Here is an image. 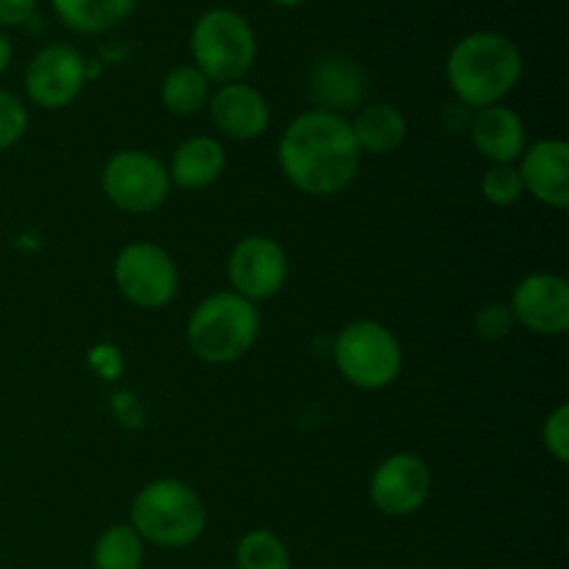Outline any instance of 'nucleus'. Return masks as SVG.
Here are the masks:
<instances>
[{
    "instance_id": "f257e3e1",
    "label": "nucleus",
    "mask_w": 569,
    "mask_h": 569,
    "mask_svg": "<svg viewBox=\"0 0 569 569\" xmlns=\"http://www.w3.org/2000/svg\"><path fill=\"white\" fill-rule=\"evenodd\" d=\"M361 150L350 120L326 109L300 111L278 139V167L298 192L337 198L359 178Z\"/></svg>"
},
{
    "instance_id": "f03ea898",
    "label": "nucleus",
    "mask_w": 569,
    "mask_h": 569,
    "mask_svg": "<svg viewBox=\"0 0 569 569\" xmlns=\"http://www.w3.org/2000/svg\"><path fill=\"white\" fill-rule=\"evenodd\" d=\"M526 72L515 39L498 31H472L450 48L445 78L461 106L478 111L503 103Z\"/></svg>"
},
{
    "instance_id": "7ed1b4c3",
    "label": "nucleus",
    "mask_w": 569,
    "mask_h": 569,
    "mask_svg": "<svg viewBox=\"0 0 569 569\" xmlns=\"http://www.w3.org/2000/svg\"><path fill=\"white\" fill-rule=\"evenodd\" d=\"M128 526L144 539V545L183 550L203 537L209 509L192 483L181 478H156L133 495Z\"/></svg>"
},
{
    "instance_id": "20e7f679",
    "label": "nucleus",
    "mask_w": 569,
    "mask_h": 569,
    "mask_svg": "<svg viewBox=\"0 0 569 569\" xmlns=\"http://www.w3.org/2000/svg\"><path fill=\"white\" fill-rule=\"evenodd\" d=\"M261 333L256 303L237 292H214L200 300L187 320V345L194 359L206 365H237L253 350Z\"/></svg>"
},
{
    "instance_id": "39448f33",
    "label": "nucleus",
    "mask_w": 569,
    "mask_h": 569,
    "mask_svg": "<svg viewBox=\"0 0 569 569\" xmlns=\"http://www.w3.org/2000/svg\"><path fill=\"white\" fill-rule=\"evenodd\" d=\"M189 50H192V64L211 83L222 87V83L242 81L253 70L259 59V37L248 17L220 6L203 11L194 20Z\"/></svg>"
},
{
    "instance_id": "423d86ee",
    "label": "nucleus",
    "mask_w": 569,
    "mask_h": 569,
    "mask_svg": "<svg viewBox=\"0 0 569 569\" xmlns=\"http://www.w3.org/2000/svg\"><path fill=\"white\" fill-rule=\"evenodd\" d=\"M333 365L350 387L381 392L403 372V345L383 322L356 320L333 339Z\"/></svg>"
},
{
    "instance_id": "0eeeda50",
    "label": "nucleus",
    "mask_w": 569,
    "mask_h": 569,
    "mask_svg": "<svg viewBox=\"0 0 569 569\" xmlns=\"http://www.w3.org/2000/svg\"><path fill=\"white\" fill-rule=\"evenodd\" d=\"M106 200L122 214H150L161 209L172 192L170 172L161 159L148 150H117L100 170Z\"/></svg>"
},
{
    "instance_id": "6e6552de",
    "label": "nucleus",
    "mask_w": 569,
    "mask_h": 569,
    "mask_svg": "<svg viewBox=\"0 0 569 569\" xmlns=\"http://www.w3.org/2000/svg\"><path fill=\"white\" fill-rule=\"evenodd\" d=\"M114 287L137 309H164L181 292V270L170 250L156 242L126 244L114 259Z\"/></svg>"
},
{
    "instance_id": "1a4fd4ad",
    "label": "nucleus",
    "mask_w": 569,
    "mask_h": 569,
    "mask_svg": "<svg viewBox=\"0 0 569 569\" xmlns=\"http://www.w3.org/2000/svg\"><path fill=\"white\" fill-rule=\"evenodd\" d=\"M226 272L231 292L250 303H261L276 298L287 287L289 256L278 239L267 233H250L231 248Z\"/></svg>"
},
{
    "instance_id": "9d476101",
    "label": "nucleus",
    "mask_w": 569,
    "mask_h": 569,
    "mask_svg": "<svg viewBox=\"0 0 569 569\" xmlns=\"http://www.w3.org/2000/svg\"><path fill=\"white\" fill-rule=\"evenodd\" d=\"M89 81V61L72 44L53 42L39 50L26 67V94L44 111H59L81 98Z\"/></svg>"
},
{
    "instance_id": "9b49d317",
    "label": "nucleus",
    "mask_w": 569,
    "mask_h": 569,
    "mask_svg": "<svg viewBox=\"0 0 569 569\" xmlns=\"http://www.w3.org/2000/svg\"><path fill=\"white\" fill-rule=\"evenodd\" d=\"M433 489L431 467L417 453L387 456L370 476V500L381 515L411 517L428 503Z\"/></svg>"
},
{
    "instance_id": "f8f14e48",
    "label": "nucleus",
    "mask_w": 569,
    "mask_h": 569,
    "mask_svg": "<svg viewBox=\"0 0 569 569\" xmlns=\"http://www.w3.org/2000/svg\"><path fill=\"white\" fill-rule=\"evenodd\" d=\"M517 326L533 337H565L569 331V283L559 272H531L515 287L509 300Z\"/></svg>"
},
{
    "instance_id": "ddd939ff",
    "label": "nucleus",
    "mask_w": 569,
    "mask_h": 569,
    "mask_svg": "<svg viewBox=\"0 0 569 569\" xmlns=\"http://www.w3.org/2000/svg\"><path fill=\"white\" fill-rule=\"evenodd\" d=\"M522 189L537 203L565 211L569 206V144L565 139H537L517 161Z\"/></svg>"
},
{
    "instance_id": "4468645a",
    "label": "nucleus",
    "mask_w": 569,
    "mask_h": 569,
    "mask_svg": "<svg viewBox=\"0 0 569 569\" xmlns=\"http://www.w3.org/2000/svg\"><path fill=\"white\" fill-rule=\"evenodd\" d=\"M206 109H209L217 131L233 142H253V139L264 137L272 120L264 94L244 81L217 87Z\"/></svg>"
},
{
    "instance_id": "2eb2a0df",
    "label": "nucleus",
    "mask_w": 569,
    "mask_h": 569,
    "mask_svg": "<svg viewBox=\"0 0 569 569\" xmlns=\"http://www.w3.org/2000/svg\"><path fill=\"white\" fill-rule=\"evenodd\" d=\"M467 133H470L472 148L489 164H517L528 148L526 120L520 117V111L506 103L472 111Z\"/></svg>"
},
{
    "instance_id": "dca6fc26",
    "label": "nucleus",
    "mask_w": 569,
    "mask_h": 569,
    "mask_svg": "<svg viewBox=\"0 0 569 569\" xmlns=\"http://www.w3.org/2000/svg\"><path fill=\"white\" fill-rule=\"evenodd\" d=\"M365 87V72L345 53H328L311 67V94L317 100V109L348 117V111L361 109Z\"/></svg>"
},
{
    "instance_id": "f3484780",
    "label": "nucleus",
    "mask_w": 569,
    "mask_h": 569,
    "mask_svg": "<svg viewBox=\"0 0 569 569\" xmlns=\"http://www.w3.org/2000/svg\"><path fill=\"white\" fill-rule=\"evenodd\" d=\"M226 167L228 153L220 139L209 137V133H198V137H189L178 144L167 172H170L172 187L200 192V189L214 187L222 172H226Z\"/></svg>"
},
{
    "instance_id": "a211bd4d",
    "label": "nucleus",
    "mask_w": 569,
    "mask_h": 569,
    "mask_svg": "<svg viewBox=\"0 0 569 569\" xmlns=\"http://www.w3.org/2000/svg\"><path fill=\"white\" fill-rule=\"evenodd\" d=\"M361 156H389L409 137L406 114L392 103H367L350 120Z\"/></svg>"
},
{
    "instance_id": "6ab92c4d",
    "label": "nucleus",
    "mask_w": 569,
    "mask_h": 569,
    "mask_svg": "<svg viewBox=\"0 0 569 569\" xmlns=\"http://www.w3.org/2000/svg\"><path fill=\"white\" fill-rule=\"evenodd\" d=\"M139 0H50L56 17L64 22L70 31L87 33H103L126 22L133 14Z\"/></svg>"
},
{
    "instance_id": "aec40b11",
    "label": "nucleus",
    "mask_w": 569,
    "mask_h": 569,
    "mask_svg": "<svg viewBox=\"0 0 569 569\" xmlns=\"http://www.w3.org/2000/svg\"><path fill=\"white\" fill-rule=\"evenodd\" d=\"M214 83L194 64H178L164 72L159 83V100L170 114L194 117L209 106Z\"/></svg>"
},
{
    "instance_id": "412c9836",
    "label": "nucleus",
    "mask_w": 569,
    "mask_h": 569,
    "mask_svg": "<svg viewBox=\"0 0 569 569\" xmlns=\"http://www.w3.org/2000/svg\"><path fill=\"white\" fill-rule=\"evenodd\" d=\"M144 539L128 522L106 528L92 545V569H142Z\"/></svg>"
},
{
    "instance_id": "4be33fe9",
    "label": "nucleus",
    "mask_w": 569,
    "mask_h": 569,
    "mask_svg": "<svg viewBox=\"0 0 569 569\" xmlns=\"http://www.w3.org/2000/svg\"><path fill=\"white\" fill-rule=\"evenodd\" d=\"M233 565L237 569H292V553L278 533L256 528L237 542Z\"/></svg>"
},
{
    "instance_id": "5701e85b",
    "label": "nucleus",
    "mask_w": 569,
    "mask_h": 569,
    "mask_svg": "<svg viewBox=\"0 0 569 569\" xmlns=\"http://www.w3.org/2000/svg\"><path fill=\"white\" fill-rule=\"evenodd\" d=\"M481 194L487 203L498 206V209L520 203L526 198V189H522L517 164H489L481 176Z\"/></svg>"
},
{
    "instance_id": "b1692460",
    "label": "nucleus",
    "mask_w": 569,
    "mask_h": 569,
    "mask_svg": "<svg viewBox=\"0 0 569 569\" xmlns=\"http://www.w3.org/2000/svg\"><path fill=\"white\" fill-rule=\"evenodd\" d=\"M28 109L14 92L0 89V153L14 148L28 131Z\"/></svg>"
},
{
    "instance_id": "393cba45",
    "label": "nucleus",
    "mask_w": 569,
    "mask_h": 569,
    "mask_svg": "<svg viewBox=\"0 0 569 569\" xmlns=\"http://www.w3.org/2000/svg\"><path fill=\"white\" fill-rule=\"evenodd\" d=\"M542 445L559 465L569 461V406L561 403L545 417L542 426Z\"/></svg>"
},
{
    "instance_id": "a878e982",
    "label": "nucleus",
    "mask_w": 569,
    "mask_h": 569,
    "mask_svg": "<svg viewBox=\"0 0 569 569\" xmlns=\"http://www.w3.org/2000/svg\"><path fill=\"white\" fill-rule=\"evenodd\" d=\"M517 328L509 303H487L476 311V333L487 342H500Z\"/></svg>"
},
{
    "instance_id": "bb28decb",
    "label": "nucleus",
    "mask_w": 569,
    "mask_h": 569,
    "mask_svg": "<svg viewBox=\"0 0 569 569\" xmlns=\"http://www.w3.org/2000/svg\"><path fill=\"white\" fill-rule=\"evenodd\" d=\"M39 0H0V31L26 26L37 14Z\"/></svg>"
},
{
    "instance_id": "cd10ccee",
    "label": "nucleus",
    "mask_w": 569,
    "mask_h": 569,
    "mask_svg": "<svg viewBox=\"0 0 569 569\" xmlns=\"http://www.w3.org/2000/svg\"><path fill=\"white\" fill-rule=\"evenodd\" d=\"M11 59H14V48H11V39L6 37V31H0V76L9 70Z\"/></svg>"
},
{
    "instance_id": "c85d7f7f",
    "label": "nucleus",
    "mask_w": 569,
    "mask_h": 569,
    "mask_svg": "<svg viewBox=\"0 0 569 569\" xmlns=\"http://www.w3.org/2000/svg\"><path fill=\"white\" fill-rule=\"evenodd\" d=\"M272 6H281V9H298V6H303L306 0H270Z\"/></svg>"
}]
</instances>
